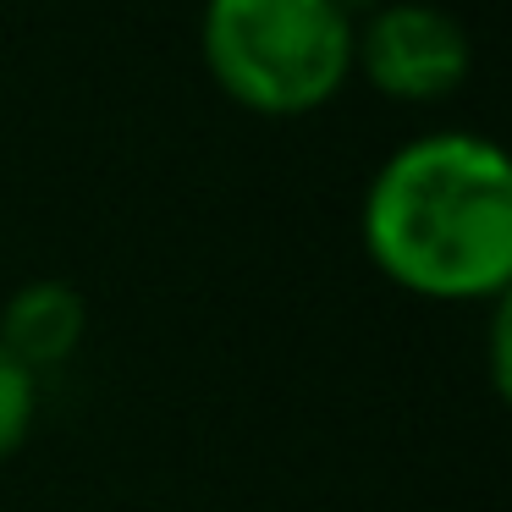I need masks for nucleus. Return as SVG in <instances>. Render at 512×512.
<instances>
[{
    "label": "nucleus",
    "instance_id": "39448f33",
    "mask_svg": "<svg viewBox=\"0 0 512 512\" xmlns=\"http://www.w3.org/2000/svg\"><path fill=\"white\" fill-rule=\"evenodd\" d=\"M28 424H34V375L0 353V463L28 441Z\"/></svg>",
    "mask_w": 512,
    "mask_h": 512
},
{
    "label": "nucleus",
    "instance_id": "7ed1b4c3",
    "mask_svg": "<svg viewBox=\"0 0 512 512\" xmlns=\"http://www.w3.org/2000/svg\"><path fill=\"white\" fill-rule=\"evenodd\" d=\"M353 67L391 100H446L474 67L463 23L430 0H386L353 28Z\"/></svg>",
    "mask_w": 512,
    "mask_h": 512
},
{
    "label": "nucleus",
    "instance_id": "423d86ee",
    "mask_svg": "<svg viewBox=\"0 0 512 512\" xmlns=\"http://www.w3.org/2000/svg\"><path fill=\"white\" fill-rule=\"evenodd\" d=\"M380 6H386V0H336V12H342V17H347V23H353V28H358V23H364V17H369V12H380Z\"/></svg>",
    "mask_w": 512,
    "mask_h": 512
},
{
    "label": "nucleus",
    "instance_id": "f257e3e1",
    "mask_svg": "<svg viewBox=\"0 0 512 512\" xmlns=\"http://www.w3.org/2000/svg\"><path fill=\"white\" fill-rule=\"evenodd\" d=\"M364 248L419 298H501L512 276L507 155L479 133H424L391 149L364 193Z\"/></svg>",
    "mask_w": 512,
    "mask_h": 512
},
{
    "label": "nucleus",
    "instance_id": "f03ea898",
    "mask_svg": "<svg viewBox=\"0 0 512 512\" xmlns=\"http://www.w3.org/2000/svg\"><path fill=\"white\" fill-rule=\"evenodd\" d=\"M204 61L248 111L309 116L353 72V23L336 0H204Z\"/></svg>",
    "mask_w": 512,
    "mask_h": 512
},
{
    "label": "nucleus",
    "instance_id": "20e7f679",
    "mask_svg": "<svg viewBox=\"0 0 512 512\" xmlns=\"http://www.w3.org/2000/svg\"><path fill=\"white\" fill-rule=\"evenodd\" d=\"M83 331H89V303L67 281H28L0 309V353L28 375L67 364Z\"/></svg>",
    "mask_w": 512,
    "mask_h": 512
}]
</instances>
